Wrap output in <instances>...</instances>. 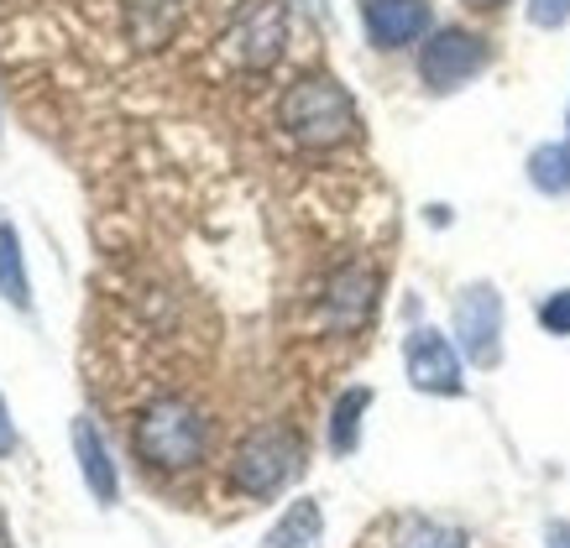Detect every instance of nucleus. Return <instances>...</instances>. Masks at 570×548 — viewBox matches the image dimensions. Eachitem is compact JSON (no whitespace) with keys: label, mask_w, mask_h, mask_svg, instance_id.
Segmentation results:
<instances>
[{"label":"nucleus","mask_w":570,"mask_h":548,"mask_svg":"<svg viewBox=\"0 0 570 548\" xmlns=\"http://www.w3.org/2000/svg\"><path fill=\"white\" fill-rule=\"evenodd\" d=\"M277 126L309 152H335V147L356 141L362 116H356V100L330 73H298L277 94Z\"/></svg>","instance_id":"1"},{"label":"nucleus","mask_w":570,"mask_h":548,"mask_svg":"<svg viewBox=\"0 0 570 548\" xmlns=\"http://www.w3.org/2000/svg\"><path fill=\"white\" fill-rule=\"evenodd\" d=\"M466 6H482V11H492V6H502V0H466Z\"/></svg>","instance_id":"20"},{"label":"nucleus","mask_w":570,"mask_h":548,"mask_svg":"<svg viewBox=\"0 0 570 548\" xmlns=\"http://www.w3.org/2000/svg\"><path fill=\"white\" fill-rule=\"evenodd\" d=\"M487 69V42L466 27H440L419 52V79L430 94H455Z\"/></svg>","instance_id":"5"},{"label":"nucleus","mask_w":570,"mask_h":548,"mask_svg":"<svg viewBox=\"0 0 570 548\" xmlns=\"http://www.w3.org/2000/svg\"><path fill=\"white\" fill-rule=\"evenodd\" d=\"M544 548H570V522H550L544 528Z\"/></svg>","instance_id":"19"},{"label":"nucleus","mask_w":570,"mask_h":548,"mask_svg":"<svg viewBox=\"0 0 570 548\" xmlns=\"http://www.w3.org/2000/svg\"><path fill=\"white\" fill-rule=\"evenodd\" d=\"M131 445L157 470H189V465L205 460L209 449V418L184 397H163L137 418Z\"/></svg>","instance_id":"2"},{"label":"nucleus","mask_w":570,"mask_h":548,"mask_svg":"<svg viewBox=\"0 0 570 548\" xmlns=\"http://www.w3.org/2000/svg\"><path fill=\"white\" fill-rule=\"evenodd\" d=\"M393 548H466V532L450 528V522H434V517H409L397 528Z\"/></svg>","instance_id":"15"},{"label":"nucleus","mask_w":570,"mask_h":548,"mask_svg":"<svg viewBox=\"0 0 570 548\" xmlns=\"http://www.w3.org/2000/svg\"><path fill=\"white\" fill-rule=\"evenodd\" d=\"M320 538H325V512H320V501L298 497L294 507L267 528L262 548H320Z\"/></svg>","instance_id":"11"},{"label":"nucleus","mask_w":570,"mask_h":548,"mask_svg":"<svg viewBox=\"0 0 570 548\" xmlns=\"http://www.w3.org/2000/svg\"><path fill=\"white\" fill-rule=\"evenodd\" d=\"M0 298H11L17 309H32V288H27V261H21V240L11 225H0Z\"/></svg>","instance_id":"14"},{"label":"nucleus","mask_w":570,"mask_h":548,"mask_svg":"<svg viewBox=\"0 0 570 548\" xmlns=\"http://www.w3.org/2000/svg\"><path fill=\"white\" fill-rule=\"evenodd\" d=\"M566 126H570V110H566ZM566 137H570V131H566Z\"/></svg>","instance_id":"21"},{"label":"nucleus","mask_w":570,"mask_h":548,"mask_svg":"<svg viewBox=\"0 0 570 548\" xmlns=\"http://www.w3.org/2000/svg\"><path fill=\"white\" fill-rule=\"evenodd\" d=\"M529 183L539 193H550V199H566L570 193V137L544 141V147L529 152Z\"/></svg>","instance_id":"12"},{"label":"nucleus","mask_w":570,"mask_h":548,"mask_svg":"<svg viewBox=\"0 0 570 548\" xmlns=\"http://www.w3.org/2000/svg\"><path fill=\"white\" fill-rule=\"evenodd\" d=\"M455 345L482 371H492L502 360V292L492 282L461 288V298H455Z\"/></svg>","instance_id":"6"},{"label":"nucleus","mask_w":570,"mask_h":548,"mask_svg":"<svg viewBox=\"0 0 570 548\" xmlns=\"http://www.w3.org/2000/svg\"><path fill=\"white\" fill-rule=\"evenodd\" d=\"M529 21L554 32V27H566L570 21V0H529Z\"/></svg>","instance_id":"17"},{"label":"nucleus","mask_w":570,"mask_h":548,"mask_svg":"<svg viewBox=\"0 0 570 548\" xmlns=\"http://www.w3.org/2000/svg\"><path fill=\"white\" fill-rule=\"evenodd\" d=\"M304 470V439L283 424H262L230 455V486L242 497H277L288 480Z\"/></svg>","instance_id":"3"},{"label":"nucleus","mask_w":570,"mask_h":548,"mask_svg":"<svg viewBox=\"0 0 570 548\" xmlns=\"http://www.w3.org/2000/svg\"><path fill=\"white\" fill-rule=\"evenodd\" d=\"M17 449V429H11V412H6V397H0V455Z\"/></svg>","instance_id":"18"},{"label":"nucleus","mask_w":570,"mask_h":548,"mask_svg":"<svg viewBox=\"0 0 570 548\" xmlns=\"http://www.w3.org/2000/svg\"><path fill=\"white\" fill-rule=\"evenodd\" d=\"M377 292H382L377 272L362 267V261H351L341 272H330L325 292H320V313H325V325L335 329V335H351V329H362L366 319H372Z\"/></svg>","instance_id":"8"},{"label":"nucleus","mask_w":570,"mask_h":548,"mask_svg":"<svg viewBox=\"0 0 570 548\" xmlns=\"http://www.w3.org/2000/svg\"><path fill=\"white\" fill-rule=\"evenodd\" d=\"M288 48V11L283 0H257L242 17L230 21V32L220 37V52L246 73H267Z\"/></svg>","instance_id":"4"},{"label":"nucleus","mask_w":570,"mask_h":548,"mask_svg":"<svg viewBox=\"0 0 570 548\" xmlns=\"http://www.w3.org/2000/svg\"><path fill=\"white\" fill-rule=\"evenodd\" d=\"M73 455H79V470H85L95 501H100V507H116V497H121V480H116V465H110V455H105V439L89 429V418H79V424H73Z\"/></svg>","instance_id":"10"},{"label":"nucleus","mask_w":570,"mask_h":548,"mask_svg":"<svg viewBox=\"0 0 570 548\" xmlns=\"http://www.w3.org/2000/svg\"><path fill=\"white\" fill-rule=\"evenodd\" d=\"M372 408V387H346L335 412H330V449L335 455H351V449L362 445V418Z\"/></svg>","instance_id":"13"},{"label":"nucleus","mask_w":570,"mask_h":548,"mask_svg":"<svg viewBox=\"0 0 570 548\" xmlns=\"http://www.w3.org/2000/svg\"><path fill=\"white\" fill-rule=\"evenodd\" d=\"M403 371L414 381L419 392L430 397H461L466 392V371H461V350L455 340H445L440 329H414L409 340H403Z\"/></svg>","instance_id":"7"},{"label":"nucleus","mask_w":570,"mask_h":548,"mask_svg":"<svg viewBox=\"0 0 570 548\" xmlns=\"http://www.w3.org/2000/svg\"><path fill=\"white\" fill-rule=\"evenodd\" d=\"M366 37H372V48H409L419 37L430 32V6L424 0H366Z\"/></svg>","instance_id":"9"},{"label":"nucleus","mask_w":570,"mask_h":548,"mask_svg":"<svg viewBox=\"0 0 570 548\" xmlns=\"http://www.w3.org/2000/svg\"><path fill=\"white\" fill-rule=\"evenodd\" d=\"M539 325H544V335H560V340H566L570 335V288L550 292V298L539 303Z\"/></svg>","instance_id":"16"}]
</instances>
